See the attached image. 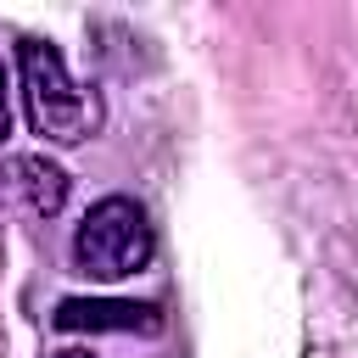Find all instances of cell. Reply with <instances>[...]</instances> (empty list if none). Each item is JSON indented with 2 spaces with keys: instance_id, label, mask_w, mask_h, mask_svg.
Instances as JSON below:
<instances>
[{
  "instance_id": "obj_3",
  "label": "cell",
  "mask_w": 358,
  "mask_h": 358,
  "mask_svg": "<svg viewBox=\"0 0 358 358\" xmlns=\"http://www.w3.org/2000/svg\"><path fill=\"white\" fill-rule=\"evenodd\" d=\"M67 201V173L50 157H6L0 162V207H17L28 218H56Z\"/></svg>"
},
{
  "instance_id": "obj_5",
  "label": "cell",
  "mask_w": 358,
  "mask_h": 358,
  "mask_svg": "<svg viewBox=\"0 0 358 358\" xmlns=\"http://www.w3.org/2000/svg\"><path fill=\"white\" fill-rule=\"evenodd\" d=\"M11 134V95H6V73H0V140Z\"/></svg>"
},
{
  "instance_id": "obj_1",
  "label": "cell",
  "mask_w": 358,
  "mask_h": 358,
  "mask_svg": "<svg viewBox=\"0 0 358 358\" xmlns=\"http://www.w3.org/2000/svg\"><path fill=\"white\" fill-rule=\"evenodd\" d=\"M17 73H22V112L28 129L50 145H78L106 123V106L90 84H78L62 62L56 45L45 39H22L17 45Z\"/></svg>"
},
{
  "instance_id": "obj_4",
  "label": "cell",
  "mask_w": 358,
  "mask_h": 358,
  "mask_svg": "<svg viewBox=\"0 0 358 358\" xmlns=\"http://www.w3.org/2000/svg\"><path fill=\"white\" fill-rule=\"evenodd\" d=\"M56 324L62 330H162V313L151 302H62L56 308Z\"/></svg>"
},
{
  "instance_id": "obj_6",
  "label": "cell",
  "mask_w": 358,
  "mask_h": 358,
  "mask_svg": "<svg viewBox=\"0 0 358 358\" xmlns=\"http://www.w3.org/2000/svg\"><path fill=\"white\" fill-rule=\"evenodd\" d=\"M56 358H95V352H78V347H67V352H56Z\"/></svg>"
},
{
  "instance_id": "obj_2",
  "label": "cell",
  "mask_w": 358,
  "mask_h": 358,
  "mask_svg": "<svg viewBox=\"0 0 358 358\" xmlns=\"http://www.w3.org/2000/svg\"><path fill=\"white\" fill-rule=\"evenodd\" d=\"M151 252H157L151 218L129 196H101L84 213V224L73 229V263L90 280H129L151 263Z\"/></svg>"
}]
</instances>
